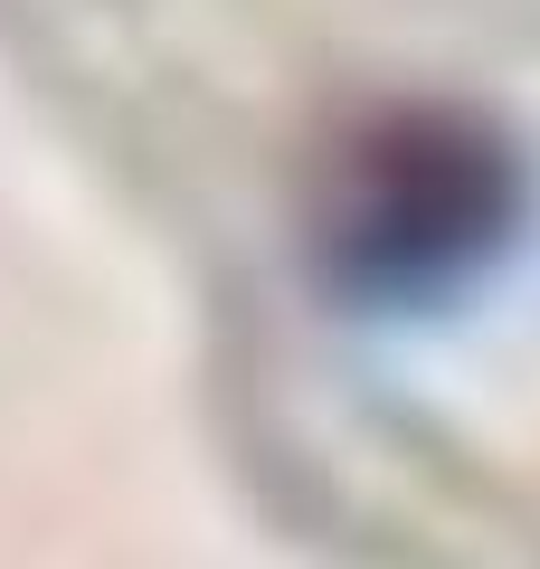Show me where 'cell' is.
Segmentation results:
<instances>
[{"label":"cell","mask_w":540,"mask_h":569,"mask_svg":"<svg viewBox=\"0 0 540 569\" xmlns=\"http://www.w3.org/2000/svg\"><path fill=\"white\" fill-rule=\"evenodd\" d=\"M531 228V171L474 114H389L322 200V284L351 313H446Z\"/></svg>","instance_id":"1"}]
</instances>
